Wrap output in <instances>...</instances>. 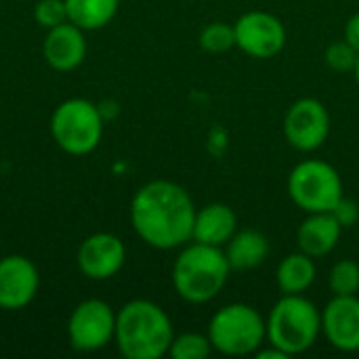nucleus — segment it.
Returning a JSON list of instances; mask_svg holds the SVG:
<instances>
[{"label":"nucleus","mask_w":359,"mask_h":359,"mask_svg":"<svg viewBox=\"0 0 359 359\" xmlns=\"http://www.w3.org/2000/svg\"><path fill=\"white\" fill-rule=\"evenodd\" d=\"M194 221L196 206L189 194L172 181H149L133 196V229L151 248L172 250L185 246L194 236Z\"/></svg>","instance_id":"1"},{"label":"nucleus","mask_w":359,"mask_h":359,"mask_svg":"<svg viewBox=\"0 0 359 359\" xmlns=\"http://www.w3.org/2000/svg\"><path fill=\"white\" fill-rule=\"evenodd\" d=\"M175 339L166 311L145 299L128 301L116 313V345L126 359H160Z\"/></svg>","instance_id":"2"},{"label":"nucleus","mask_w":359,"mask_h":359,"mask_svg":"<svg viewBox=\"0 0 359 359\" xmlns=\"http://www.w3.org/2000/svg\"><path fill=\"white\" fill-rule=\"evenodd\" d=\"M231 265L221 246L194 242L181 250L172 265V286L177 294L194 305L219 297L229 278Z\"/></svg>","instance_id":"3"},{"label":"nucleus","mask_w":359,"mask_h":359,"mask_svg":"<svg viewBox=\"0 0 359 359\" xmlns=\"http://www.w3.org/2000/svg\"><path fill=\"white\" fill-rule=\"evenodd\" d=\"M269 345L284 351L288 358L311 349L322 332L320 309L303 294H284L265 322Z\"/></svg>","instance_id":"4"},{"label":"nucleus","mask_w":359,"mask_h":359,"mask_svg":"<svg viewBox=\"0 0 359 359\" xmlns=\"http://www.w3.org/2000/svg\"><path fill=\"white\" fill-rule=\"evenodd\" d=\"M105 118L97 103L74 97L61 101L50 116V135L69 156L93 154L103 139Z\"/></svg>","instance_id":"5"},{"label":"nucleus","mask_w":359,"mask_h":359,"mask_svg":"<svg viewBox=\"0 0 359 359\" xmlns=\"http://www.w3.org/2000/svg\"><path fill=\"white\" fill-rule=\"evenodd\" d=\"M208 339L212 349L223 355H250L257 353L267 339L265 320L255 307L231 303L212 316Z\"/></svg>","instance_id":"6"},{"label":"nucleus","mask_w":359,"mask_h":359,"mask_svg":"<svg viewBox=\"0 0 359 359\" xmlns=\"http://www.w3.org/2000/svg\"><path fill=\"white\" fill-rule=\"evenodd\" d=\"M288 196L307 215L332 212L343 198V181L328 162L305 160L297 164L288 177Z\"/></svg>","instance_id":"7"},{"label":"nucleus","mask_w":359,"mask_h":359,"mask_svg":"<svg viewBox=\"0 0 359 359\" xmlns=\"http://www.w3.org/2000/svg\"><path fill=\"white\" fill-rule=\"evenodd\" d=\"M116 337V311L101 299L78 303L67 322V339L76 351L93 353L107 347Z\"/></svg>","instance_id":"8"},{"label":"nucleus","mask_w":359,"mask_h":359,"mask_svg":"<svg viewBox=\"0 0 359 359\" xmlns=\"http://www.w3.org/2000/svg\"><path fill=\"white\" fill-rule=\"evenodd\" d=\"M330 135V114L322 101L305 97L292 103L284 118V137L299 151L320 149Z\"/></svg>","instance_id":"9"},{"label":"nucleus","mask_w":359,"mask_h":359,"mask_svg":"<svg viewBox=\"0 0 359 359\" xmlns=\"http://www.w3.org/2000/svg\"><path fill=\"white\" fill-rule=\"evenodd\" d=\"M236 46L255 59H271L282 53L286 44V27L284 23L265 11L244 13L236 23Z\"/></svg>","instance_id":"10"},{"label":"nucleus","mask_w":359,"mask_h":359,"mask_svg":"<svg viewBox=\"0 0 359 359\" xmlns=\"http://www.w3.org/2000/svg\"><path fill=\"white\" fill-rule=\"evenodd\" d=\"M126 261V246L124 242L107 231H99L88 236L76 255L78 269L82 276L95 282H105L120 273Z\"/></svg>","instance_id":"11"},{"label":"nucleus","mask_w":359,"mask_h":359,"mask_svg":"<svg viewBox=\"0 0 359 359\" xmlns=\"http://www.w3.org/2000/svg\"><path fill=\"white\" fill-rule=\"evenodd\" d=\"M40 288V273L32 259L6 255L0 259V309L19 311L27 307Z\"/></svg>","instance_id":"12"},{"label":"nucleus","mask_w":359,"mask_h":359,"mask_svg":"<svg viewBox=\"0 0 359 359\" xmlns=\"http://www.w3.org/2000/svg\"><path fill=\"white\" fill-rule=\"evenodd\" d=\"M322 332L326 341L345 353L359 351V299L334 297L322 311Z\"/></svg>","instance_id":"13"},{"label":"nucleus","mask_w":359,"mask_h":359,"mask_svg":"<svg viewBox=\"0 0 359 359\" xmlns=\"http://www.w3.org/2000/svg\"><path fill=\"white\" fill-rule=\"evenodd\" d=\"M42 57L55 72H72L82 65L86 57V36L84 29L65 21L57 27L46 29L42 42Z\"/></svg>","instance_id":"14"},{"label":"nucleus","mask_w":359,"mask_h":359,"mask_svg":"<svg viewBox=\"0 0 359 359\" xmlns=\"http://www.w3.org/2000/svg\"><path fill=\"white\" fill-rule=\"evenodd\" d=\"M343 227L334 219L332 212H311L297 231V242L301 252L318 259L330 255L339 240H341Z\"/></svg>","instance_id":"15"},{"label":"nucleus","mask_w":359,"mask_h":359,"mask_svg":"<svg viewBox=\"0 0 359 359\" xmlns=\"http://www.w3.org/2000/svg\"><path fill=\"white\" fill-rule=\"evenodd\" d=\"M238 229V217L231 206L215 202L196 210L194 221V242L208 246H223L231 240Z\"/></svg>","instance_id":"16"},{"label":"nucleus","mask_w":359,"mask_h":359,"mask_svg":"<svg viewBox=\"0 0 359 359\" xmlns=\"http://www.w3.org/2000/svg\"><path fill=\"white\" fill-rule=\"evenodd\" d=\"M227 261L231 269H255L269 255V240L257 229H242L227 242Z\"/></svg>","instance_id":"17"},{"label":"nucleus","mask_w":359,"mask_h":359,"mask_svg":"<svg viewBox=\"0 0 359 359\" xmlns=\"http://www.w3.org/2000/svg\"><path fill=\"white\" fill-rule=\"evenodd\" d=\"M282 294H303L316 282L313 257L305 252H292L282 259L276 273Z\"/></svg>","instance_id":"18"},{"label":"nucleus","mask_w":359,"mask_h":359,"mask_svg":"<svg viewBox=\"0 0 359 359\" xmlns=\"http://www.w3.org/2000/svg\"><path fill=\"white\" fill-rule=\"evenodd\" d=\"M120 0H65L67 21L84 32L105 27L118 13Z\"/></svg>","instance_id":"19"},{"label":"nucleus","mask_w":359,"mask_h":359,"mask_svg":"<svg viewBox=\"0 0 359 359\" xmlns=\"http://www.w3.org/2000/svg\"><path fill=\"white\" fill-rule=\"evenodd\" d=\"M212 345L208 334L200 332H183L172 339L168 355L172 359H204L210 355Z\"/></svg>","instance_id":"20"},{"label":"nucleus","mask_w":359,"mask_h":359,"mask_svg":"<svg viewBox=\"0 0 359 359\" xmlns=\"http://www.w3.org/2000/svg\"><path fill=\"white\" fill-rule=\"evenodd\" d=\"M330 290L334 297H353L359 290V265L351 259L334 263L330 269Z\"/></svg>","instance_id":"21"},{"label":"nucleus","mask_w":359,"mask_h":359,"mask_svg":"<svg viewBox=\"0 0 359 359\" xmlns=\"http://www.w3.org/2000/svg\"><path fill=\"white\" fill-rule=\"evenodd\" d=\"M200 46L206 53L219 55V53H227L229 48L236 46V32L233 25L215 21L210 25H206L200 34Z\"/></svg>","instance_id":"22"},{"label":"nucleus","mask_w":359,"mask_h":359,"mask_svg":"<svg viewBox=\"0 0 359 359\" xmlns=\"http://www.w3.org/2000/svg\"><path fill=\"white\" fill-rule=\"evenodd\" d=\"M324 57H326V63H328L330 69H334V72H353L359 53L347 40H339V42H332L326 48Z\"/></svg>","instance_id":"23"},{"label":"nucleus","mask_w":359,"mask_h":359,"mask_svg":"<svg viewBox=\"0 0 359 359\" xmlns=\"http://www.w3.org/2000/svg\"><path fill=\"white\" fill-rule=\"evenodd\" d=\"M34 19L44 29L65 23L67 21L65 0H38L34 6Z\"/></svg>","instance_id":"24"},{"label":"nucleus","mask_w":359,"mask_h":359,"mask_svg":"<svg viewBox=\"0 0 359 359\" xmlns=\"http://www.w3.org/2000/svg\"><path fill=\"white\" fill-rule=\"evenodd\" d=\"M332 215H334V219L341 223V227L347 229V227H353V225L358 223L359 206L353 200H349V198L343 196V198L339 200V204L332 208Z\"/></svg>","instance_id":"25"},{"label":"nucleus","mask_w":359,"mask_h":359,"mask_svg":"<svg viewBox=\"0 0 359 359\" xmlns=\"http://www.w3.org/2000/svg\"><path fill=\"white\" fill-rule=\"evenodd\" d=\"M345 40L359 53V13H355L345 25Z\"/></svg>","instance_id":"26"},{"label":"nucleus","mask_w":359,"mask_h":359,"mask_svg":"<svg viewBox=\"0 0 359 359\" xmlns=\"http://www.w3.org/2000/svg\"><path fill=\"white\" fill-rule=\"evenodd\" d=\"M255 355H257L259 359H286L288 358L284 351H280V349H278V347H273V345H271L269 349H263V351L259 349Z\"/></svg>","instance_id":"27"},{"label":"nucleus","mask_w":359,"mask_h":359,"mask_svg":"<svg viewBox=\"0 0 359 359\" xmlns=\"http://www.w3.org/2000/svg\"><path fill=\"white\" fill-rule=\"evenodd\" d=\"M353 74H355V80H358V84H359V57H358V63H355V69H353Z\"/></svg>","instance_id":"28"}]
</instances>
